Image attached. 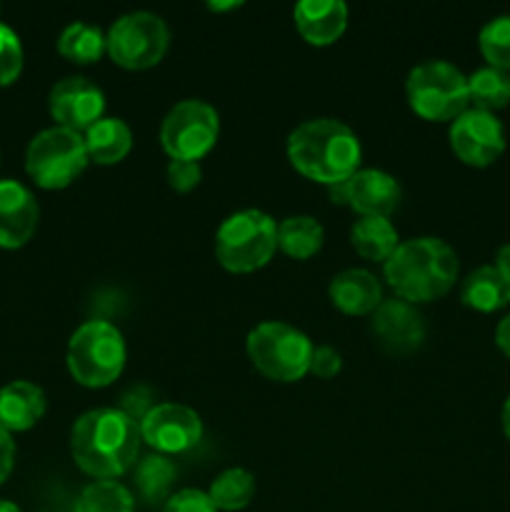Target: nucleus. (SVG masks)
<instances>
[{"instance_id":"473e14b6","label":"nucleus","mask_w":510,"mask_h":512,"mask_svg":"<svg viewBox=\"0 0 510 512\" xmlns=\"http://www.w3.org/2000/svg\"><path fill=\"white\" fill-rule=\"evenodd\" d=\"M340 368H343V358H340L338 350L330 348V345H318V348H313L310 373L318 375V378L323 380H330L340 373Z\"/></svg>"},{"instance_id":"5701e85b","label":"nucleus","mask_w":510,"mask_h":512,"mask_svg":"<svg viewBox=\"0 0 510 512\" xmlns=\"http://www.w3.org/2000/svg\"><path fill=\"white\" fill-rule=\"evenodd\" d=\"M135 468V490H138L140 500H145L148 505H165L170 498V488L175 483V468L173 460L168 455H145L143 460L133 465Z\"/></svg>"},{"instance_id":"bb28decb","label":"nucleus","mask_w":510,"mask_h":512,"mask_svg":"<svg viewBox=\"0 0 510 512\" xmlns=\"http://www.w3.org/2000/svg\"><path fill=\"white\" fill-rule=\"evenodd\" d=\"M468 98L475 110H493L505 108L510 103V75L498 68H480L468 78Z\"/></svg>"},{"instance_id":"ea45409f","label":"nucleus","mask_w":510,"mask_h":512,"mask_svg":"<svg viewBox=\"0 0 510 512\" xmlns=\"http://www.w3.org/2000/svg\"><path fill=\"white\" fill-rule=\"evenodd\" d=\"M240 3H208V8L210 10H233V8H238Z\"/></svg>"},{"instance_id":"cd10ccee","label":"nucleus","mask_w":510,"mask_h":512,"mask_svg":"<svg viewBox=\"0 0 510 512\" xmlns=\"http://www.w3.org/2000/svg\"><path fill=\"white\" fill-rule=\"evenodd\" d=\"M73 512H135V500L118 480H95L78 495Z\"/></svg>"},{"instance_id":"9d476101","label":"nucleus","mask_w":510,"mask_h":512,"mask_svg":"<svg viewBox=\"0 0 510 512\" xmlns=\"http://www.w3.org/2000/svg\"><path fill=\"white\" fill-rule=\"evenodd\" d=\"M220 135V115L210 103L188 98L175 103L160 125V143L170 160H195L215 148Z\"/></svg>"},{"instance_id":"39448f33","label":"nucleus","mask_w":510,"mask_h":512,"mask_svg":"<svg viewBox=\"0 0 510 512\" xmlns=\"http://www.w3.org/2000/svg\"><path fill=\"white\" fill-rule=\"evenodd\" d=\"M248 358L258 373L278 383H298L310 373L313 348L308 335L283 320H265L248 333Z\"/></svg>"},{"instance_id":"2eb2a0df","label":"nucleus","mask_w":510,"mask_h":512,"mask_svg":"<svg viewBox=\"0 0 510 512\" xmlns=\"http://www.w3.org/2000/svg\"><path fill=\"white\" fill-rule=\"evenodd\" d=\"M373 333L393 353H410L425 340L423 313L408 300H383L373 313Z\"/></svg>"},{"instance_id":"4c0bfd02","label":"nucleus","mask_w":510,"mask_h":512,"mask_svg":"<svg viewBox=\"0 0 510 512\" xmlns=\"http://www.w3.org/2000/svg\"><path fill=\"white\" fill-rule=\"evenodd\" d=\"M503 430L510 440V398L505 400V405H503Z\"/></svg>"},{"instance_id":"7ed1b4c3","label":"nucleus","mask_w":510,"mask_h":512,"mask_svg":"<svg viewBox=\"0 0 510 512\" xmlns=\"http://www.w3.org/2000/svg\"><path fill=\"white\" fill-rule=\"evenodd\" d=\"M383 265L395 295L413 305L443 298L458 280V255L433 235L403 240Z\"/></svg>"},{"instance_id":"9b49d317","label":"nucleus","mask_w":510,"mask_h":512,"mask_svg":"<svg viewBox=\"0 0 510 512\" xmlns=\"http://www.w3.org/2000/svg\"><path fill=\"white\" fill-rule=\"evenodd\" d=\"M140 438L160 455H180L203 440V420L180 403H158L140 418Z\"/></svg>"},{"instance_id":"f03ea898","label":"nucleus","mask_w":510,"mask_h":512,"mask_svg":"<svg viewBox=\"0 0 510 512\" xmlns=\"http://www.w3.org/2000/svg\"><path fill=\"white\" fill-rule=\"evenodd\" d=\"M363 148L350 125L335 118H313L288 135V160L300 175L323 185L343 183L360 170Z\"/></svg>"},{"instance_id":"f3484780","label":"nucleus","mask_w":510,"mask_h":512,"mask_svg":"<svg viewBox=\"0 0 510 512\" xmlns=\"http://www.w3.org/2000/svg\"><path fill=\"white\" fill-rule=\"evenodd\" d=\"M295 28L310 45H333L348 25V5L343 0H300L293 8Z\"/></svg>"},{"instance_id":"4be33fe9","label":"nucleus","mask_w":510,"mask_h":512,"mask_svg":"<svg viewBox=\"0 0 510 512\" xmlns=\"http://www.w3.org/2000/svg\"><path fill=\"white\" fill-rule=\"evenodd\" d=\"M350 243L360 258L385 263L400 245V238L388 218H360L350 228Z\"/></svg>"},{"instance_id":"ddd939ff","label":"nucleus","mask_w":510,"mask_h":512,"mask_svg":"<svg viewBox=\"0 0 510 512\" xmlns=\"http://www.w3.org/2000/svg\"><path fill=\"white\" fill-rule=\"evenodd\" d=\"M48 110L55 125L70 128L83 135L105 113V95L93 80L83 75H70L50 88Z\"/></svg>"},{"instance_id":"f257e3e1","label":"nucleus","mask_w":510,"mask_h":512,"mask_svg":"<svg viewBox=\"0 0 510 512\" xmlns=\"http://www.w3.org/2000/svg\"><path fill=\"white\" fill-rule=\"evenodd\" d=\"M140 443V423L123 408L88 410L70 430V455L95 480H115L128 473L138 460Z\"/></svg>"},{"instance_id":"1a4fd4ad","label":"nucleus","mask_w":510,"mask_h":512,"mask_svg":"<svg viewBox=\"0 0 510 512\" xmlns=\"http://www.w3.org/2000/svg\"><path fill=\"white\" fill-rule=\"evenodd\" d=\"M170 45L168 23L150 10L125 13L105 33V53L115 65L128 70L153 68L163 60Z\"/></svg>"},{"instance_id":"6ab92c4d","label":"nucleus","mask_w":510,"mask_h":512,"mask_svg":"<svg viewBox=\"0 0 510 512\" xmlns=\"http://www.w3.org/2000/svg\"><path fill=\"white\" fill-rule=\"evenodd\" d=\"M48 400L40 385L30 380H13L0 388V428L8 433L30 430L45 415Z\"/></svg>"},{"instance_id":"f704fd0d","label":"nucleus","mask_w":510,"mask_h":512,"mask_svg":"<svg viewBox=\"0 0 510 512\" xmlns=\"http://www.w3.org/2000/svg\"><path fill=\"white\" fill-rule=\"evenodd\" d=\"M495 343L510 358V315H505L498 323V328H495Z\"/></svg>"},{"instance_id":"b1692460","label":"nucleus","mask_w":510,"mask_h":512,"mask_svg":"<svg viewBox=\"0 0 510 512\" xmlns=\"http://www.w3.org/2000/svg\"><path fill=\"white\" fill-rule=\"evenodd\" d=\"M325 228L310 215H290L278 223V248L295 260H308L323 248Z\"/></svg>"},{"instance_id":"0eeeda50","label":"nucleus","mask_w":510,"mask_h":512,"mask_svg":"<svg viewBox=\"0 0 510 512\" xmlns=\"http://www.w3.org/2000/svg\"><path fill=\"white\" fill-rule=\"evenodd\" d=\"M405 95L423 120H455L470 105L468 78L448 60H425L405 80Z\"/></svg>"},{"instance_id":"2f4dec72","label":"nucleus","mask_w":510,"mask_h":512,"mask_svg":"<svg viewBox=\"0 0 510 512\" xmlns=\"http://www.w3.org/2000/svg\"><path fill=\"white\" fill-rule=\"evenodd\" d=\"M160 512H218V510H215V505L210 503L205 490L185 488V490H178L175 495H170L168 503L163 505V510Z\"/></svg>"},{"instance_id":"a878e982","label":"nucleus","mask_w":510,"mask_h":512,"mask_svg":"<svg viewBox=\"0 0 510 512\" xmlns=\"http://www.w3.org/2000/svg\"><path fill=\"white\" fill-rule=\"evenodd\" d=\"M210 503L215 510L235 512L253 503L255 498V475L245 468H228L210 483Z\"/></svg>"},{"instance_id":"c85d7f7f","label":"nucleus","mask_w":510,"mask_h":512,"mask_svg":"<svg viewBox=\"0 0 510 512\" xmlns=\"http://www.w3.org/2000/svg\"><path fill=\"white\" fill-rule=\"evenodd\" d=\"M478 45L490 68L510 70V15H498L480 28Z\"/></svg>"},{"instance_id":"c9c22d12","label":"nucleus","mask_w":510,"mask_h":512,"mask_svg":"<svg viewBox=\"0 0 510 512\" xmlns=\"http://www.w3.org/2000/svg\"><path fill=\"white\" fill-rule=\"evenodd\" d=\"M328 193H330V200L338 205H348V180H343V183H335V185H328Z\"/></svg>"},{"instance_id":"e433bc0d","label":"nucleus","mask_w":510,"mask_h":512,"mask_svg":"<svg viewBox=\"0 0 510 512\" xmlns=\"http://www.w3.org/2000/svg\"><path fill=\"white\" fill-rule=\"evenodd\" d=\"M495 268H498L505 278H510V245H503V248L498 250V255H495Z\"/></svg>"},{"instance_id":"7c9ffc66","label":"nucleus","mask_w":510,"mask_h":512,"mask_svg":"<svg viewBox=\"0 0 510 512\" xmlns=\"http://www.w3.org/2000/svg\"><path fill=\"white\" fill-rule=\"evenodd\" d=\"M165 178H168V185L173 190L190 193L193 188H198L200 178H203V168L195 160H170Z\"/></svg>"},{"instance_id":"f8f14e48","label":"nucleus","mask_w":510,"mask_h":512,"mask_svg":"<svg viewBox=\"0 0 510 512\" xmlns=\"http://www.w3.org/2000/svg\"><path fill=\"white\" fill-rule=\"evenodd\" d=\"M450 148L465 165H493L505 150L503 123L493 113L468 108L450 123Z\"/></svg>"},{"instance_id":"c756f323","label":"nucleus","mask_w":510,"mask_h":512,"mask_svg":"<svg viewBox=\"0 0 510 512\" xmlns=\"http://www.w3.org/2000/svg\"><path fill=\"white\" fill-rule=\"evenodd\" d=\"M23 43L10 25L0 23V88L18 80L23 73Z\"/></svg>"},{"instance_id":"dca6fc26","label":"nucleus","mask_w":510,"mask_h":512,"mask_svg":"<svg viewBox=\"0 0 510 512\" xmlns=\"http://www.w3.org/2000/svg\"><path fill=\"white\" fill-rule=\"evenodd\" d=\"M348 205L360 218H388L400 203V183L378 168H360L348 178Z\"/></svg>"},{"instance_id":"6e6552de","label":"nucleus","mask_w":510,"mask_h":512,"mask_svg":"<svg viewBox=\"0 0 510 512\" xmlns=\"http://www.w3.org/2000/svg\"><path fill=\"white\" fill-rule=\"evenodd\" d=\"M88 163L83 135L60 125L40 130L25 150V170L30 180L45 190L68 188L75 178L83 175Z\"/></svg>"},{"instance_id":"412c9836","label":"nucleus","mask_w":510,"mask_h":512,"mask_svg":"<svg viewBox=\"0 0 510 512\" xmlns=\"http://www.w3.org/2000/svg\"><path fill=\"white\" fill-rule=\"evenodd\" d=\"M460 300L480 313L505 308L510 303V278H505L495 265H483L463 280Z\"/></svg>"},{"instance_id":"58836bf2","label":"nucleus","mask_w":510,"mask_h":512,"mask_svg":"<svg viewBox=\"0 0 510 512\" xmlns=\"http://www.w3.org/2000/svg\"><path fill=\"white\" fill-rule=\"evenodd\" d=\"M0 512H23V510H20L15 503H10V500L0 498Z\"/></svg>"},{"instance_id":"423d86ee","label":"nucleus","mask_w":510,"mask_h":512,"mask_svg":"<svg viewBox=\"0 0 510 512\" xmlns=\"http://www.w3.org/2000/svg\"><path fill=\"white\" fill-rule=\"evenodd\" d=\"M123 333L105 320H88L68 340V370L85 388H108L125 368Z\"/></svg>"},{"instance_id":"72a5a7b5","label":"nucleus","mask_w":510,"mask_h":512,"mask_svg":"<svg viewBox=\"0 0 510 512\" xmlns=\"http://www.w3.org/2000/svg\"><path fill=\"white\" fill-rule=\"evenodd\" d=\"M15 465V443L5 428H0V485L10 478Z\"/></svg>"},{"instance_id":"20e7f679","label":"nucleus","mask_w":510,"mask_h":512,"mask_svg":"<svg viewBox=\"0 0 510 512\" xmlns=\"http://www.w3.org/2000/svg\"><path fill=\"white\" fill-rule=\"evenodd\" d=\"M278 250V225L263 210H238L215 233L218 263L230 273H253L268 265Z\"/></svg>"},{"instance_id":"393cba45","label":"nucleus","mask_w":510,"mask_h":512,"mask_svg":"<svg viewBox=\"0 0 510 512\" xmlns=\"http://www.w3.org/2000/svg\"><path fill=\"white\" fill-rule=\"evenodd\" d=\"M58 53L70 63H98L100 55L105 53V33L98 25L75 20V23L65 25L63 33H60Z\"/></svg>"},{"instance_id":"a211bd4d","label":"nucleus","mask_w":510,"mask_h":512,"mask_svg":"<svg viewBox=\"0 0 510 512\" xmlns=\"http://www.w3.org/2000/svg\"><path fill=\"white\" fill-rule=\"evenodd\" d=\"M335 308L345 315H368L383 303V285L370 270L348 268L335 275L328 285Z\"/></svg>"},{"instance_id":"aec40b11","label":"nucleus","mask_w":510,"mask_h":512,"mask_svg":"<svg viewBox=\"0 0 510 512\" xmlns=\"http://www.w3.org/2000/svg\"><path fill=\"white\" fill-rule=\"evenodd\" d=\"M88 158L98 165H115L133 148V130L123 118L103 115L83 133Z\"/></svg>"},{"instance_id":"4468645a","label":"nucleus","mask_w":510,"mask_h":512,"mask_svg":"<svg viewBox=\"0 0 510 512\" xmlns=\"http://www.w3.org/2000/svg\"><path fill=\"white\" fill-rule=\"evenodd\" d=\"M40 208L35 195L13 178L0 180V248H23L38 228Z\"/></svg>"}]
</instances>
